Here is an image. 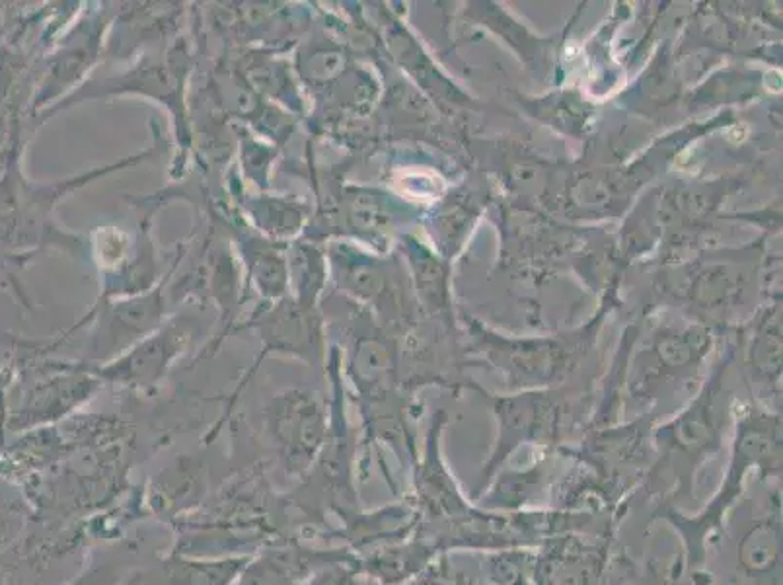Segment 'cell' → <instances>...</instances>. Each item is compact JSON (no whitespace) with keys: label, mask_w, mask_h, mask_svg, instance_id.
<instances>
[{"label":"cell","mask_w":783,"mask_h":585,"mask_svg":"<svg viewBox=\"0 0 783 585\" xmlns=\"http://www.w3.org/2000/svg\"><path fill=\"white\" fill-rule=\"evenodd\" d=\"M246 558L191 562L170 558L156 568L139 572L127 585H228L246 568Z\"/></svg>","instance_id":"1"},{"label":"cell","mask_w":783,"mask_h":585,"mask_svg":"<svg viewBox=\"0 0 783 585\" xmlns=\"http://www.w3.org/2000/svg\"><path fill=\"white\" fill-rule=\"evenodd\" d=\"M242 584L240 585H293L287 572L273 564L271 560H260L248 568L242 570Z\"/></svg>","instance_id":"2"},{"label":"cell","mask_w":783,"mask_h":585,"mask_svg":"<svg viewBox=\"0 0 783 585\" xmlns=\"http://www.w3.org/2000/svg\"><path fill=\"white\" fill-rule=\"evenodd\" d=\"M121 578V570L115 564L98 566L80 574L71 585H117Z\"/></svg>","instance_id":"3"}]
</instances>
